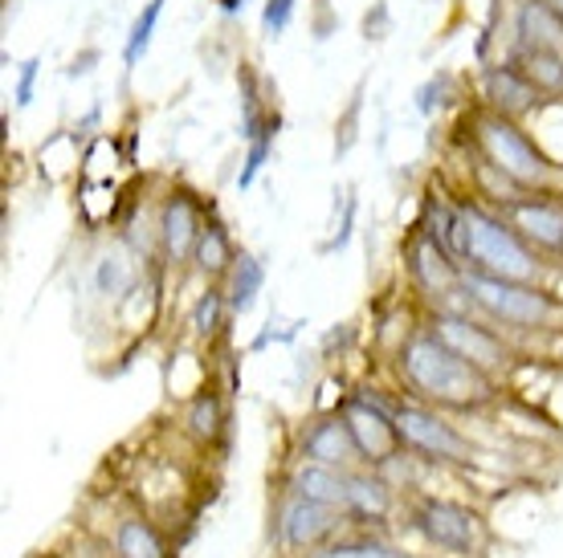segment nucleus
<instances>
[{"instance_id": "24", "label": "nucleus", "mask_w": 563, "mask_h": 558, "mask_svg": "<svg viewBox=\"0 0 563 558\" xmlns=\"http://www.w3.org/2000/svg\"><path fill=\"white\" fill-rule=\"evenodd\" d=\"M131 286V261L123 253H102L99 266H95V290L99 293H123Z\"/></svg>"}, {"instance_id": "12", "label": "nucleus", "mask_w": 563, "mask_h": 558, "mask_svg": "<svg viewBox=\"0 0 563 558\" xmlns=\"http://www.w3.org/2000/svg\"><path fill=\"white\" fill-rule=\"evenodd\" d=\"M515 45L560 49L563 54V16L548 0H519L515 4Z\"/></svg>"}, {"instance_id": "22", "label": "nucleus", "mask_w": 563, "mask_h": 558, "mask_svg": "<svg viewBox=\"0 0 563 558\" xmlns=\"http://www.w3.org/2000/svg\"><path fill=\"white\" fill-rule=\"evenodd\" d=\"M278 126H282V114H278V111H269L266 131H262L257 140H250V152H245V164H241V171H238V188H254L257 171L266 168L269 152H274V140H278Z\"/></svg>"}, {"instance_id": "13", "label": "nucleus", "mask_w": 563, "mask_h": 558, "mask_svg": "<svg viewBox=\"0 0 563 558\" xmlns=\"http://www.w3.org/2000/svg\"><path fill=\"white\" fill-rule=\"evenodd\" d=\"M302 453H307L314 465H331V469L364 461V457H360V445H355V436H352V428H347V420L343 416L319 420V424L307 433V440H302Z\"/></svg>"}, {"instance_id": "4", "label": "nucleus", "mask_w": 563, "mask_h": 558, "mask_svg": "<svg viewBox=\"0 0 563 558\" xmlns=\"http://www.w3.org/2000/svg\"><path fill=\"white\" fill-rule=\"evenodd\" d=\"M462 290L465 298H474L490 319L510 322V326H543V322L555 314V302L551 293L536 290L531 281H510L498 278V274H486V269H470L462 274Z\"/></svg>"}, {"instance_id": "15", "label": "nucleus", "mask_w": 563, "mask_h": 558, "mask_svg": "<svg viewBox=\"0 0 563 558\" xmlns=\"http://www.w3.org/2000/svg\"><path fill=\"white\" fill-rule=\"evenodd\" d=\"M412 278L421 281L424 293H450L462 281V274L450 249H441L433 237H421L412 245Z\"/></svg>"}, {"instance_id": "27", "label": "nucleus", "mask_w": 563, "mask_h": 558, "mask_svg": "<svg viewBox=\"0 0 563 558\" xmlns=\"http://www.w3.org/2000/svg\"><path fill=\"white\" fill-rule=\"evenodd\" d=\"M319 558H405V555H396L393 546L384 543H335L327 546Z\"/></svg>"}, {"instance_id": "19", "label": "nucleus", "mask_w": 563, "mask_h": 558, "mask_svg": "<svg viewBox=\"0 0 563 558\" xmlns=\"http://www.w3.org/2000/svg\"><path fill=\"white\" fill-rule=\"evenodd\" d=\"M393 505V493L384 486L380 477L367 473H352L347 477V510H355L360 517H384Z\"/></svg>"}, {"instance_id": "11", "label": "nucleus", "mask_w": 563, "mask_h": 558, "mask_svg": "<svg viewBox=\"0 0 563 558\" xmlns=\"http://www.w3.org/2000/svg\"><path fill=\"white\" fill-rule=\"evenodd\" d=\"M339 517H335V505H319L310 502V498H295V502L282 510V543L286 546H314L323 543L327 534H335Z\"/></svg>"}, {"instance_id": "17", "label": "nucleus", "mask_w": 563, "mask_h": 558, "mask_svg": "<svg viewBox=\"0 0 563 558\" xmlns=\"http://www.w3.org/2000/svg\"><path fill=\"white\" fill-rule=\"evenodd\" d=\"M295 493L298 498H310V502L319 505H335V510H343L347 505V477L339 473V469H331V465H302L295 473Z\"/></svg>"}, {"instance_id": "9", "label": "nucleus", "mask_w": 563, "mask_h": 558, "mask_svg": "<svg viewBox=\"0 0 563 558\" xmlns=\"http://www.w3.org/2000/svg\"><path fill=\"white\" fill-rule=\"evenodd\" d=\"M343 420H347V428H352L364 461H388V457H393L396 440H400V428H396V416L388 408L372 404V400H352L347 412H343Z\"/></svg>"}, {"instance_id": "23", "label": "nucleus", "mask_w": 563, "mask_h": 558, "mask_svg": "<svg viewBox=\"0 0 563 558\" xmlns=\"http://www.w3.org/2000/svg\"><path fill=\"white\" fill-rule=\"evenodd\" d=\"M119 555L123 558H164V543H159V534L140 522V517H128L123 526H119Z\"/></svg>"}, {"instance_id": "20", "label": "nucleus", "mask_w": 563, "mask_h": 558, "mask_svg": "<svg viewBox=\"0 0 563 558\" xmlns=\"http://www.w3.org/2000/svg\"><path fill=\"white\" fill-rule=\"evenodd\" d=\"M197 266L209 274V278H217V274H225V269H233V261H238V253H233V245H229V233L221 228V224H209V228H200V241H197Z\"/></svg>"}, {"instance_id": "14", "label": "nucleus", "mask_w": 563, "mask_h": 558, "mask_svg": "<svg viewBox=\"0 0 563 558\" xmlns=\"http://www.w3.org/2000/svg\"><path fill=\"white\" fill-rule=\"evenodd\" d=\"M510 221L527 241H536L539 249H563V209L551 200H515Z\"/></svg>"}, {"instance_id": "29", "label": "nucleus", "mask_w": 563, "mask_h": 558, "mask_svg": "<svg viewBox=\"0 0 563 558\" xmlns=\"http://www.w3.org/2000/svg\"><path fill=\"white\" fill-rule=\"evenodd\" d=\"M37 74H42V62L37 57H29L21 62V74H16V107H29L33 102V90H37Z\"/></svg>"}, {"instance_id": "6", "label": "nucleus", "mask_w": 563, "mask_h": 558, "mask_svg": "<svg viewBox=\"0 0 563 558\" xmlns=\"http://www.w3.org/2000/svg\"><path fill=\"white\" fill-rule=\"evenodd\" d=\"M417 531L429 538L441 550H453V555H470L478 546V514H470L465 505L453 502H424L417 510Z\"/></svg>"}, {"instance_id": "8", "label": "nucleus", "mask_w": 563, "mask_h": 558, "mask_svg": "<svg viewBox=\"0 0 563 558\" xmlns=\"http://www.w3.org/2000/svg\"><path fill=\"white\" fill-rule=\"evenodd\" d=\"M482 98L494 114L503 119H527L531 111H539V90L515 62H498L482 74Z\"/></svg>"}, {"instance_id": "2", "label": "nucleus", "mask_w": 563, "mask_h": 558, "mask_svg": "<svg viewBox=\"0 0 563 558\" xmlns=\"http://www.w3.org/2000/svg\"><path fill=\"white\" fill-rule=\"evenodd\" d=\"M457 209L470 224V261H474V269H486V274H498V278L510 281H536L539 261L536 253L522 245L515 224L478 209V204H457Z\"/></svg>"}, {"instance_id": "10", "label": "nucleus", "mask_w": 563, "mask_h": 558, "mask_svg": "<svg viewBox=\"0 0 563 558\" xmlns=\"http://www.w3.org/2000/svg\"><path fill=\"white\" fill-rule=\"evenodd\" d=\"M159 241H164V249H168V257L176 266L197 253L200 221H197V209H192L188 192H172L168 200H164V212H159Z\"/></svg>"}, {"instance_id": "25", "label": "nucleus", "mask_w": 563, "mask_h": 558, "mask_svg": "<svg viewBox=\"0 0 563 558\" xmlns=\"http://www.w3.org/2000/svg\"><path fill=\"white\" fill-rule=\"evenodd\" d=\"M188 428H192L197 440H212V436L221 433V404H217L212 391L197 395V404H192V412H188Z\"/></svg>"}, {"instance_id": "7", "label": "nucleus", "mask_w": 563, "mask_h": 558, "mask_svg": "<svg viewBox=\"0 0 563 558\" xmlns=\"http://www.w3.org/2000/svg\"><path fill=\"white\" fill-rule=\"evenodd\" d=\"M433 335L441 338V343H450L462 359H470V364L478 367V371H486V376L503 371V364H507V347H503L486 326H474V322L457 319V314H437Z\"/></svg>"}, {"instance_id": "32", "label": "nucleus", "mask_w": 563, "mask_h": 558, "mask_svg": "<svg viewBox=\"0 0 563 558\" xmlns=\"http://www.w3.org/2000/svg\"><path fill=\"white\" fill-rule=\"evenodd\" d=\"M548 4H551V9H555V13L563 16V0H548Z\"/></svg>"}, {"instance_id": "1", "label": "nucleus", "mask_w": 563, "mask_h": 558, "mask_svg": "<svg viewBox=\"0 0 563 558\" xmlns=\"http://www.w3.org/2000/svg\"><path fill=\"white\" fill-rule=\"evenodd\" d=\"M400 367H405V379L412 388L424 391L429 400H441V404H474L490 391V376L478 371V367L462 359L450 343L429 331V335L409 338V347L400 355Z\"/></svg>"}, {"instance_id": "3", "label": "nucleus", "mask_w": 563, "mask_h": 558, "mask_svg": "<svg viewBox=\"0 0 563 558\" xmlns=\"http://www.w3.org/2000/svg\"><path fill=\"white\" fill-rule=\"evenodd\" d=\"M478 147L490 159L494 168H503L510 180H519L522 188H548L555 176V164L539 152L536 140L519 126V119H503V114H478Z\"/></svg>"}, {"instance_id": "21", "label": "nucleus", "mask_w": 563, "mask_h": 558, "mask_svg": "<svg viewBox=\"0 0 563 558\" xmlns=\"http://www.w3.org/2000/svg\"><path fill=\"white\" fill-rule=\"evenodd\" d=\"M159 13H164V0H147V9L135 16V25H131V33H128V45H123V66H128V70H135V66L143 62V54L152 49Z\"/></svg>"}, {"instance_id": "28", "label": "nucleus", "mask_w": 563, "mask_h": 558, "mask_svg": "<svg viewBox=\"0 0 563 558\" xmlns=\"http://www.w3.org/2000/svg\"><path fill=\"white\" fill-rule=\"evenodd\" d=\"M295 21V0H266V9H262V33L266 37H282L286 29Z\"/></svg>"}, {"instance_id": "18", "label": "nucleus", "mask_w": 563, "mask_h": 558, "mask_svg": "<svg viewBox=\"0 0 563 558\" xmlns=\"http://www.w3.org/2000/svg\"><path fill=\"white\" fill-rule=\"evenodd\" d=\"M262 286H266V266L257 261V257H250V253H241L238 261H233V269H229V310L233 314H245V310L254 306V298L262 293Z\"/></svg>"}, {"instance_id": "5", "label": "nucleus", "mask_w": 563, "mask_h": 558, "mask_svg": "<svg viewBox=\"0 0 563 558\" xmlns=\"http://www.w3.org/2000/svg\"><path fill=\"white\" fill-rule=\"evenodd\" d=\"M393 416H396V428H400V440L409 448H417L424 457H441V461H470L465 436L453 424H445L437 412L417 404H396Z\"/></svg>"}, {"instance_id": "31", "label": "nucleus", "mask_w": 563, "mask_h": 558, "mask_svg": "<svg viewBox=\"0 0 563 558\" xmlns=\"http://www.w3.org/2000/svg\"><path fill=\"white\" fill-rule=\"evenodd\" d=\"M217 4H221V13H229V16L245 13V0H217Z\"/></svg>"}, {"instance_id": "26", "label": "nucleus", "mask_w": 563, "mask_h": 558, "mask_svg": "<svg viewBox=\"0 0 563 558\" xmlns=\"http://www.w3.org/2000/svg\"><path fill=\"white\" fill-rule=\"evenodd\" d=\"M225 310H229L225 290L205 293V298L197 302V310H192V326H197V335H217V331H221V319H225Z\"/></svg>"}, {"instance_id": "30", "label": "nucleus", "mask_w": 563, "mask_h": 558, "mask_svg": "<svg viewBox=\"0 0 563 558\" xmlns=\"http://www.w3.org/2000/svg\"><path fill=\"white\" fill-rule=\"evenodd\" d=\"M95 57H99V54H82V57H74V66H70V74H74V78H78V74H86V70H90V62H95Z\"/></svg>"}, {"instance_id": "16", "label": "nucleus", "mask_w": 563, "mask_h": 558, "mask_svg": "<svg viewBox=\"0 0 563 558\" xmlns=\"http://www.w3.org/2000/svg\"><path fill=\"white\" fill-rule=\"evenodd\" d=\"M507 62H515L539 94H563V54L560 49H531V45H515Z\"/></svg>"}]
</instances>
